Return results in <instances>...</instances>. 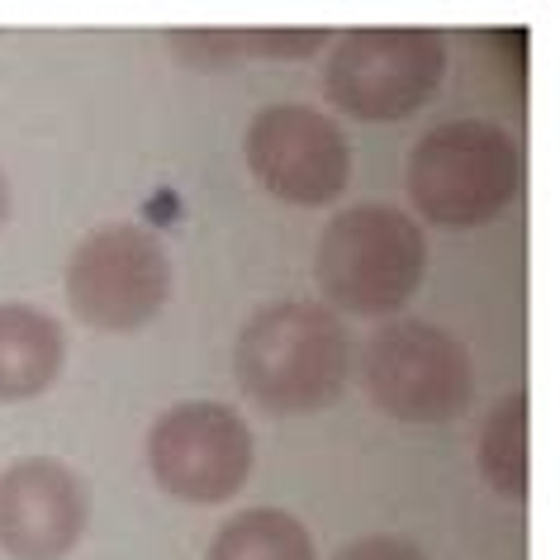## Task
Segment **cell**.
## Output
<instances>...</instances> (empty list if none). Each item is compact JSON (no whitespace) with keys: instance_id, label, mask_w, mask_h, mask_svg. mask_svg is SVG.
<instances>
[{"instance_id":"9","label":"cell","mask_w":560,"mask_h":560,"mask_svg":"<svg viewBox=\"0 0 560 560\" xmlns=\"http://www.w3.org/2000/svg\"><path fill=\"white\" fill-rule=\"evenodd\" d=\"M91 489L52 456H24L0 470V551L10 560H62L86 537Z\"/></svg>"},{"instance_id":"4","label":"cell","mask_w":560,"mask_h":560,"mask_svg":"<svg viewBox=\"0 0 560 560\" xmlns=\"http://www.w3.org/2000/svg\"><path fill=\"white\" fill-rule=\"evenodd\" d=\"M361 381L375 409L413 428L456 423L475 399L470 352L423 318H389L375 328L361 352Z\"/></svg>"},{"instance_id":"7","label":"cell","mask_w":560,"mask_h":560,"mask_svg":"<svg viewBox=\"0 0 560 560\" xmlns=\"http://www.w3.org/2000/svg\"><path fill=\"white\" fill-rule=\"evenodd\" d=\"M252 428L233 404L180 399L148 428V466L166 494L180 503H223L252 475Z\"/></svg>"},{"instance_id":"13","label":"cell","mask_w":560,"mask_h":560,"mask_svg":"<svg viewBox=\"0 0 560 560\" xmlns=\"http://www.w3.org/2000/svg\"><path fill=\"white\" fill-rule=\"evenodd\" d=\"M328 38V30H233V58H310Z\"/></svg>"},{"instance_id":"5","label":"cell","mask_w":560,"mask_h":560,"mask_svg":"<svg viewBox=\"0 0 560 560\" xmlns=\"http://www.w3.org/2000/svg\"><path fill=\"white\" fill-rule=\"evenodd\" d=\"M446 77L442 30H347L332 44L324 91L347 119L399 124L438 95Z\"/></svg>"},{"instance_id":"3","label":"cell","mask_w":560,"mask_h":560,"mask_svg":"<svg viewBox=\"0 0 560 560\" xmlns=\"http://www.w3.org/2000/svg\"><path fill=\"white\" fill-rule=\"evenodd\" d=\"M409 200L446 229L499 219L523 190V148L494 119H442L409 152Z\"/></svg>"},{"instance_id":"1","label":"cell","mask_w":560,"mask_h":560,"mask_svg":"<svg viewBox=\"0 0 560 560\" xmlns=\"http://www.w3.org/2000/svg\"><path fill=\"white\" fill-rule=\"evenodd\" d=\"M237 385L266 413L328 409L352 375L347 324L324 304L276 300L243 324L233 347Z\"/></svg>"},{"instance_id":"10","label":"cell","mask_w":560,"mask_h":560,"mask_svg":"<svg viewBox=\"0 0 560 560\" xmlns=\"http://www.w3.org/2000/svg\"><path fill=\"white\" fill-rule=\"evenodd\" d=\"M67 361V332L38 304H0V399H34L52 389Z\"/></svg>"},{"instance_id":"12","label":"cell","mask_w":560,"mask_h":560,"mask_svg":"<svg viewBox=\"0 0 560 560\" xmlns=\"http://www.w3.org/2000/svg\"><path fill=\"white\" fill-rule=\"evenodd\" d=\"M480 475L499 499H527V389H509L480 428Z\"/></svg>"},{"instance_id":"2","label":"cell","mask_w":560,"mask_h":560,"mask_svg":"<svg viewBox=\"0 0 560 560\" xmlns=\"http://www.w3.org/2000/svg\"><path fill=\"white\" fill-rule=\"evenodd\" d=\"M314 276L328 304L357 318H385L423 285L428 237L395 205H347L318 233Z\"/></svg>"},{"instance_id":"6","label":"cell","mask_w":560,"mask_h":560,"mask_svg":"<svg viewBox=\"0 0 560 560\" xmlns=\"http://www.w3.org/2000/svg\"><path fill=\"white\" fill-rule=\"evenodd\" d=\"M172 295V257L143 223H105L86 233L67 261V304L101 332L152 324Z\"/></svg>"},{"instance_id":"8","label":"cell","mask_w":560,"mask_h":560,"mask_svg":"<svg viewBox=\"0 0 560 560\" xmlns=\"http://www.w3.org/2000/svg\"><path fill=\"white\" fill-rule=\"evenodd\" d=\"M243 158L261 190L285 205H328L352 180V143L314 105H266L247 124Z\"/></svg>"},{"instance_id":"15","label":"cell","mask_w":560,"mask_h":560,"mask_svg":"<svg viewBox=\"0 0 560 560\" xmlns=\"http://www.w3.org/2000/svg\"><path fill=\"white\" fill-rule=\"evenodd\" d=\"M10 219V180H5V172H0V223Z\"/></svg>"},{"instance_id":"14","label":"cell","mask_w":560,"mask_h":560,"mask_svg":"<svg viewBox=\"0 0 560 560\" xmlns=\"http://www.w3.org/2000/svg\"><path fill=\"white\" fill-rule=\"evenodd\" d=\"M332 560H428V556H423V546H413L409 537H389V532H375V537L347 541Z\"/></svg>"},{"instance_id":"11","label":"cell","mask_w":560,"mask_h":560,"mask_svg":"<svg viewBox=\"0 0 560 560\" xmlns=\"http://www.w3.org/2000/svg\"><path fill=\"white\" fill-rule=\"evenodd\" d=\"M205 560H318V551L295 513L243 509L214 532Z\"/></svg>"}]
</instances>
